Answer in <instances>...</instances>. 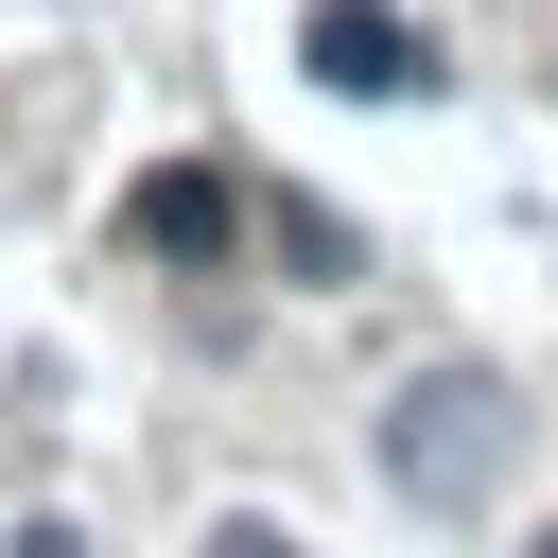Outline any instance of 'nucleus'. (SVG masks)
I'll list each match as a JSON object with an SVG mask.
<instances>
[{
	"label": "nucleus",
	"instance_id": "f257e3e1",
	"mask_svg": "<svg viewBox=\"0 0 558 558\" xmlns=\"http://www.w3.org/2000/svg\"><path fill=\"white\" fill-rule=\"evenodd\" d=\"M506 453H523V418H506L488 366H418V384L384 401V488H401V506H488Z\"/></svg>",
	"mask_w": 558,
	"mask_h": 558
},
{
	"label": "nucleus",
	"instance_id": "f03ea898",
	"mask_svg": "<svg viewBox=\"0 0 558 558\" xmlns=\"http://www.w3.org/2000/svg\"><path fill=\"white\" fill-rule=\"evenodd\" d=\"M314 87H349V105H436V35L418 17H384V0H314Z\"/></svg>",
	"mask_w": 558,
	"mask_h": 558
},
{
	"label": "nucleus",
	"instance_id": "7ed1b4c3",
	"mask_svg": "<svg viewBox=\"0 0 558 558\" xmlns=\"http://www.w3.org/2000/svg\"><path fill=\"white\" fill-rule=\"evenodd\" d=\"M122 227H140L157 262H227V244H244V192H227L209 157H174V174H140V192H122Z\"/></svg>",
	"mask_w": 558,
	"mask_h": 558
},
{
	"label": "nucleus",
	"instance_id": "20e7f679",
	"mask_svg": "<svg viewBox=\"0 0 558 558\" xmlns=\"http://www.w3.org/2000/svg\"><path fill=\"white\" fill-rule=\"evenodd\" d=\"M227 558H296V541H262V523H227Z\"/></svg>",
	"mask_w": 558,
	"mask_h": 558
},
{
	"label": "nucleus",
	"instance_id": "39448f33",
	"mask_svg": "<svg viewBox=\"0 0 558 558\" xmlns=\"http://www.w3.org/2000/svg\"><path fill=\"white\" fill-rule=\"evenodd\" d=\"M541 558H558V541H541Z\"/></svg>",
	"mask_w": 558,
	"mask_h": 558
}]
</instances>
